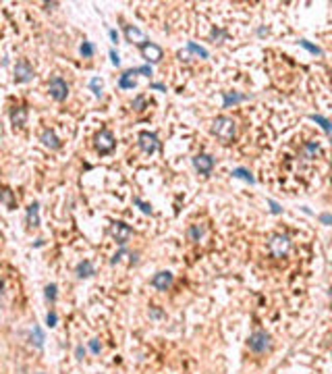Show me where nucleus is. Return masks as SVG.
<instances>
[{"label": "nucleus", "mask_w": 332, "mask_h": 374, "mask_svg": "<svg viewBox=\"0 0 332 374\" xmlns=\"http://www.w3.org/2000/svg\"><path fill=\"white\" fill-rule=\"evenodd\" d=\"M212 133H214L220 142L229 144L237 135V125H235V121L231 119V116L220 114V116H216V119L212 121Z\"/></svg>", "instance_id": "nucleus-1"}, {"label": "nucleus", "mask_w": 332, "mask_h": 374, "mask_svg": "<svg viewBox=\"0 0 332 374\" xmlns=\"http://www.w3.org/2000/svg\"><path fill=\"white\" fill-rule=\"evenodd\" d=\"M247 347L251 349L253 354H266L268 349L272 347V337H270L266 331H255V333L249 335Z\"/></svg>", "instance_id": "nucleus-2"}, {"label": "nucleus", "mask_w": 332, "mask_h": 374, "mask_svg": "<svg viewBox=\"0 0 332 374\" xmlns=\"http://www.w3.org/2000/svg\"><path fill=\"white\" fill-rule=\"evenodd\" d=\"M268 250H270V254L274 256V258H284V256L289 254V250H291L289 235H280V233L272 235L270 241H268Z\"/></svg>", "instance_id": "nucleus-3"}, {"label": "nucleus", "mask_w": 332, "mask_h": 374, "mask_svg": "<svg viewBox=\"0 0 332 374\" xmlns=\"http://www.w3.org/2000/svg\"><path fill=\"white\" fill-rule=\"evenodd\" d=\"M93 146H96V150L100 152V154H110L116 146V139H114L110 129H100L96 133V137H93Z\"/></svg>", "instance_id": "nucleus-4"}, {"label": "nucleus", "mask_w": 332, "mask_h": 374, "mask_svg": "<svg viewBox=\"0 0 332 374\" xmlns=\"http://www.w3.org/2000/svg\"><path fill=\"white\" fill-rule=\"evenodd\" d=\"M137 146H139V150L144 152V154H154V152L160 150V139H158L156 133H152V131H141L137 135Z\"/></svg>", "instance_id": "nucleus-5"}, {"label": "nucleus", "mask_w": 332, "mask_h": 374, "mask_svg": "<svg viewBox=\"0 0 332 374\" xmlns=\"http://www.w3.org/2000/svg\"><path fill=\"white\" fill-rule=\"evenodd\" d=\"M48 92H50V98L54 102H65L69 98V86H67V81L63 77H58L54 75L50 79V84H48Z\"/></svg>", "instance_id": "nucleus-6"}, {"label": "nucleus", "mask_w": 332, "mask_h": 374, "mask_svg": "<svg viewBox=\"0 0 332 374\" xmlns=\"http://www.w3.org/2000/svg\"><path fill=\"white\" fill-rule=\"evenodd\" d=\"M110 235H112V239L118 245H121V248H125V243L133 235V229L129 227L127 223H123V220H114V223L110 225Z\"/></svg>", "instance_id": "nucleus-7"}, {"label": "nucleus", "mask_w": 332, "mask_h": 374, "mask_svg": "<svg viewBox=\"0 0 332 374\" xmlns=\"http://www.w3.org/2000/svg\"><path fill=\"white\" fill-rule=\"evenodd\" d=\"M35 77V71H33V67L29 65L27 58H19L17 65H15V84H29V81Z\"/></svg>", "instance_id": "nucleus-8"}, {"label": "nucleus", "mask_w": 332, "mask_h": 374, "mask_svg": "<svg viewBox=\"0 0 332 374\" xmlns=\"http://www.w3.org/2000/svg\"><path fill=\"white\" fill-rule=\"evenodd\" d=\"M141 56L146 58V63L152 67V65H156V63H160L162 61V56H164V52H162V48L158 44H154V42H148V44H144L141 46Z\"/></svg>", "instance_id": "nucleus-9"}, {"label": "nucleus", "mask_w": 332, "mask_h": 374, "mask_svg": "<svg viewBox=\"0 0 332 374\" xmlns=\"http://www.w3.org/2000/svg\"><path fill=\"white\" fill-rule=\"evenodd\" d=\"M176 56H179L181 61H189V56H195V58H208L210 52L204 48V46H199V44H195V42H187L185 50H179V52H176Z\"/></svg>", "instance_id": "nucleus-10"}, {"label": "nucleus", "mask_w": 332, "mask_h": 374, "mask_svg": "<svg viewBox=\"0 0 332 374\" xmlns=\"http://www.w3.org/2000/svg\"><path fill=\"white\" fill-rule=\"evenodd\" d=\"M191 165L199 175H210L212 169H214V158L210 154H195L191 158Z\"/></svg>", "instance_id": "nucleus-11"}, {"label": "nucleus", "mask_w": 332, "mask_h": 374, "mask_svg": "<svg viewBox=\"0 0 332 374\" xmlns=\"http://www.w3.org/2000/svg\"><path fill=\"white\" fill-rule=\"evenodd\" d=\"M125 38H127V42H131V44L139 46V48H141L144 44L150 42L146 33L141 31L139 27H135V25H125Z\"/></svg>", "instance_id": "nucleus-12"}, {"label": "nucleus", "mask_w": 332, "mask_h": 374, "mask_svg": "<svg viewBox=\"0 0 332 374\" xmlns=\"http://www.w3.org/2000/svg\"><path fill=\"white\" fill-rule=\"evenodd\" d=\"M172 280H174V277H172V273H168V271H160V273H156L152 277V287L154 289H158V291H166L170 285H172Z\"/></svg>", "instance_id": "nucleus-13"}, {"label": "nucleus", "mask_w": 332, "mask_h": 374, "mask_svg": "<svg viewBox=\"0 0 332 374\" xmlns=\"http://www.w3.org/2000/svg\"><path fill=\"white\" fill-rule=\"evenodd\" d=\"M40 142L46 146V148H50V150H61V139L56 137V133L52 129H44L42 135H40Z\"/></svg>", "instance_id": "nucleus-14"}, {"label": "nucleus", "mask_w": 332, "mask_h": 374, "mask_svg": "<svg viewBox=\"0 0 332 374\" xmlns=\"http://www.w3.org/2000/svg\"><path fill=\"white\" fill-rule=\"evenodd\" d=\"M249 96H245V94H237V92H222V108H231L235 106V104L239 102H245Z\"/></svg>", "instance_id": "nucleus-15"}, {"label": "nucleus", "mask_w": 332, "mask_h": 374, "mask_svg": "<svg viewBox=\"0 0 332 374\" xmlns=\"http://www.w3.org/2000/svg\"><path fill=\"white\" fill-rule=\"evenodd\" d=\"M10 123H13L15 127H25V123H27V108L25 106L10 108Z\"/></svg>", "instance_id": "nucleus-16"}, {"label": "nucleus", "mask_w": 332, "mask_h": 374, "mask_svg": "<svg viewBox=\"0 0 332 374\" xmlns=\"http://www.w3.org/2000/svg\"><path fill=\"white\" fill-rule=\"evenodd\" d=\"M27 227H40V202H31L27 206Z\"/></svg>", "instance_id": "nucleus-17"}, {"label": "nucleus", "mask_w": 332, "mask_h": 374, "mask_svg": "<svg viewBox=\"0 0 332 374\" xmlns=\"http://www.w3.org/2000/svg\"><path fill=\"white\" fill-rule=\"evenodd\" d=\"M75 275H77L79 279H89V277L96 275V268H93V264H91L89 260H83V262H79V264H77V268H75Z\"/></svg>", "instance_id": "nucleus-18"}, {"label": "nucleus", "mask_w": 332, "mask_h": 374, "mask_svg": "<svg viewBox=\"0 0 332 374\" xmlns=\"http://www.w3.org/2000/svg\"><path fill=\"white\" fill-rule=\"evenodd\" d=\"M316 154H320V144L318 142H307L301 148V158H305V160L316 158Z\"/></svg>", "instance_id": "nucleus-19"}, {"label": "nucleus", "mask_w": 332, "mask_h": 374, "mask_svg": "<svg viewBox=\"0 0 332 374\" xmlns=\"http://www.w3.org/2000/svg\"><path fill=\"white\" fill-rule=\"evenodd\" d=\"M29 339H31V345H33L35 349H42V347H44V341H46V335H44V331L40 329V326H33Z\"/></svg>", "instance_id": "nucleus-20"}, {"label": "nucleus", "mask_w": 332, "mask_h": 374, "mask_svg": "<svg viewBox=\"0 0 332 374\" xmlns=\"http://www.w3.org/2000/svg\"><path fill=\"white\" fill-rule=\"evenodd\" d=\"M137 86V81H135V75L131 71H125L121 75V79H118V88L121 90H133Z\"/></svg>", "instance_id": "nucleus-21"}, {"label": "nucleus", "mask_w": 332, "mask_h": 374, "mask_svg": "<svg viewBox=\"0 0 332 374\" xmlns=\"http://www.w3.org/2000/svg\"><path fill=\"white\" fill-rule=\"evenodd\" d=\"M233 177H237V179H243V181H247L249 185H253L255 183V177L251 175V171H247V169H243V167H239V169H233Z\"/></svg>", "instance_id": "nucleus-22"}, {"label": "nucleus", "mask_w": 332, "mask_h": 374, "mask_svg": "<svg viewBox=\"0 0 332 374\" xmlns=\"http://www.w3.org/2000/svg\"><path fill=\"white\" fill-rule=\"evenodd\" d=\"M307 119H310V121H314V123H318V125H320V127H322V129H324V133H326V135H330V133H332L330 121L326 119V116H322V114H310V116H307Z\"/></svg>", "instance_id": "nucleus-23"}, {"label": "nucleus", "mask_w": 332, "mask_h": 374, "mask_svg": "<svg viewBox=\"0 0 332 374\" xmlns=\"http://www.w3.org/2000/svg\"><path fill=\"white\" fill-rule=\"evenodd\" d=\"M0 204H4L8 208L15 206V200H13V191L8 189V187H0Z\"/></svg>", "instance_id": "nucleus-24"}, {"label": "nucleus", "mask_w": 332, "mask_h": 374, "mask_svg": "<svg viewBox=\"0 0 332 374\" xmlns=\"http://www.w3.org/2000/svg\"><path fill=\"white\" fill-rule=\"evenodd\" d=\"M44 295H46V299H48L50 303H56V299H58V285H56V283L46 285V289H44Z\"/></svg>", "instance_id": "nucleus-25"}, {"label": "nucleus", "mask_w": 332, "mask_h": 374, "mask_svg": "<svg viewBox=\"0 0 332 374\" xmlns=\"http://www.w3.org/2000/svg\"><path fill=\"white\" fill-rule=\"evenodd\" d=\"M89 90L93 92V96H96V98H102V92H104V84H102V79H100V77H93V79H89Z\"/></svg>", "instance_id": "nucleus-26"}, {"label": "nucleus", "mask_w": 332, "mask_h": 374, "mask_svg": "<svg viewBox=\"0 0 332 374\" xmlns=\"http://www.w3.org/2000/svg\"><path fill=\"white\" fill-rule=\"evenodd\" d=\"M93 52H96V46H93L91 42H83V44L79 46V54H81L83 58H91Z\"/></svg>", "instance_id": "nucleus-27"}, {"label": "nucleus", "mask_w": 332, "mask_h": 374, "mask_svg": "<svg viewBox=\"0 0 332 374\" xmlns=\"http://www.w3.org/2000/svg\"><path fill=\"white\" fill-rule=\"evenodd\" d=\"M189 239L191 241H199L201 237H204V227H199V225H191L189 227Z\"/></svg>", "instance_id": "nucleus-28"}, {"label": "nucleus", "mask_w": 332, "mask_h": 374, "mask_svg": "<svg viewBox=\"0 0 332 374\" xmlns=\"http://www.w3.org/2000/svg\"><path fill=\"white\" fill-rule=\"evenodd\" d=\"M299 46H301V48H305L307 52L316 54V56H322V48H318V46H314L310 40H299Z\"/></svg>", "instance_id": "nucleus-29"}, {"label": "nucleus", "mask_w": 332, "mask_h": 374, "mask_svg": "<svg viewBox=\"0 0 332 374\" xmlns=\"http://www.w3.org/2000/svg\"><path fill=\"white\" fill-rule=\"evenodd\" d=\"M133 75H146V77H152L154 75V69L150 65H144V67H135V69H129Z\"/></svg>", "instance_id": "nucleus-30"}, {"label": "nucleus", "mask_w": 332, "mask_h": 374, "mask_svg": "<svg viewBox=\"0 0 332 374\" xmlns=\"http://www.w3.org/2000/svg\"><path fill=\"white\" fill-rule=\"evenodd\" d=\"M224 38H227V31H224V29H220V27H214V29H212V40H214L216 44H222Z\"/></svg>", "instance_id": "nucleus-31"}, {"label": "nucleus", "mask_w": 332, "mask_h": 374, "mask_svg": "<svg viewBox=\"0 0 332 374\" xmlns=\"http://www.w3.org/2000/svg\"><path fill=\"white\" fill-rule=\"evenodd\" d=\"M133 204L135 206H139V210L144 214H152V206L148 204V202H144V200H139V197H133Z\"/></svg>", "instance_id": "nucleus-32"}, {"label": "nucleus", "mask_w": 332, "mask_h": 374, "mask_svg": "<svg viewBox=\"0 0 332 374\" xmlns=\"http://www.w3.org/2000/svg\"><path fill=\"white\" fill-rule=\"evenodd\" d=\"M266 202H268V206H270V212H272V214H282V210H284V208H282V206H280L276 200H272V197H268Z\"/></svg>", "instance_id": "nucleus-33"}, {"label": "nucleus", "mask_w": 332, "mask_h": 374, "mask_svg": "<svg viewBox=\"0 0 332 374\" xmlns=\"http://www.w3.org/2000/svg\"><path fill=\"white\" fill-rule=\"evenodd\" d=\"M56 322H58V316H56V312H54V310H50L48 314H46V324H48L50 329H54V326H56Z\"/></svg>", "instance_id": "nucleus-34"}, {"label": "nucleus", "mask_w": 332, "mask_h": 374, "mask_svg": "<svg viewBox=\"0 0 332 374\" xmlns=\"http://www.w3.org/2000/svg\"><path fill=\"white\" fill-rule=\"evenodd\" d=\"M131 106H133V110H144V106H146V98H144V96H137V98L133 100Z\"/></svg>", "instance_id": "nucleus-35"}, {"label": "nucleus", "mask_w": 332, "mask_h": 374, "mask_svg": "<svg viewBox=\"0 0 332 374\" xmlns=\"http://www.w3.org/2000/svg\"><path fill=\"white\" fill-rule=\"evenodd\" d=\"M89 352H91V354H96V356L102 352V345H100L98 339H91V341H89Z\"/></svg>", "instance_id": "nucleus-36"}, {"label": "nucleus", "mask_w": 332, "mask_h": 374, "mask_svg": "<svg viewBox=\"0 0 332 374\" xmlns=\"http://www.w3.org/2000/svg\"><path fill=\"white\" fill-rule=\"evenodd\" d=\"M108 54H110V63H112L114 67H121V56H118V52H116L114 48H110Z\"/></svg>", "instance_id": "nucleus-37"}, {"label": "nucleus", "mask_w": 332, "mask_h": 374, "mask_svg": "<svg viewBox=\"0 0 332 374\" xmlns=\"http://www.w3.org/2000/svg\"><path fill=\"white\" fill-rule=\"evenodd\" d=\"M75 358H77L79 362H81L83 358H85V349H83L81 345H77V347H75Z\"/></svg>", "instance_id": "nucleus-38"}, {"label": "nucleus", "mask_w": 332, "mask_h": 374, "mask_svg": "<svg viewBox=\"0 0 332 374\" xmlns=\"http://www.w3.org/2000/svg\"><path fill=\"white\" fill-rule=\"evenodd\" d=\"M150 90H156V92H166L164 84H150Z\"/></svg>", "instance_id": "nucleus-39"}, {"label": "nucleus", "mask_w": 332, "mask_h": 374, "mask_svg": "<svg viewBox=\"0 0 332 374\" xmlns=\"http://www.w3.org/2000/svg\"><path fill=\"white\" fill-rule=\"evenodd\" d=\"M330 214H320V223H322V225H330Z\"/></svg>", "instance_id": "nucleus-40"}, {"label": "nucleus", "mask_w": 332, "mask_h": 374, "mask_svg": "<svg viewBox=\"0 0 332 374\" xmlns=\"http://www.w3.org/2000/svg\"><path fill=\"white\" fill-rule=\"evenodd\" d=\"M108 36H110L112 44H116V42H118V33H116V29H110V31H108Z\"/></svg>", "instance_id": "nucleus-41"}, {"label": "nucleus", "mask_w": 332, "mask_h": 374, "mask_svg": "<svg viewBox=\"0 0 332 374\" xmlns=\"http://www.w3.org/2000/svg\"><path fill=\"white\" fill-rule=\"evenodd\" d=\"M266 33H268V29H264V27L257 29V36H266Z\"/></svg>", "instance_id": "nucleus-42"}, {"label": "nucleus", "mask_w": 332, "mask_h": 374, "mask_svg": "<svg viewBox=\"0 0 332 374\" xmlns=\"http://www.w3.org/2000/svg\"><path fill=\"white\" fill-rule=\"evenodd\" d=\"M58 2H46V8H54Z\"/></svg>", "instance_id": "nucleus-43"}, {"label": "nucleus", "mask_w": 332, "mask_h": 374, "mask_svg": "<svg viewBox=\"0 0 332 374\" xmlns=\"http://www.w3.org/2000/svg\"><path fill=\"white\" fill-rule=\"evenodd\" d=\"M2 289H4V283L0 280V297H2Z\"/></svg>", "instance_id": "nucleus-44"}, {"label": "nucleus", "mask_w": 332, "mask_h": 374, "mask_svg": "<svg viewBox=\"0 0 332 374\" xmlns=\"http://www.w3.org/2000/svg\"><path fill=\"white\" fill-rule=\"evenodd\" d=\"M40 374H44V372H40Z\"/></svg>", "instance_id": "nucleus-45"}]
</instances>
